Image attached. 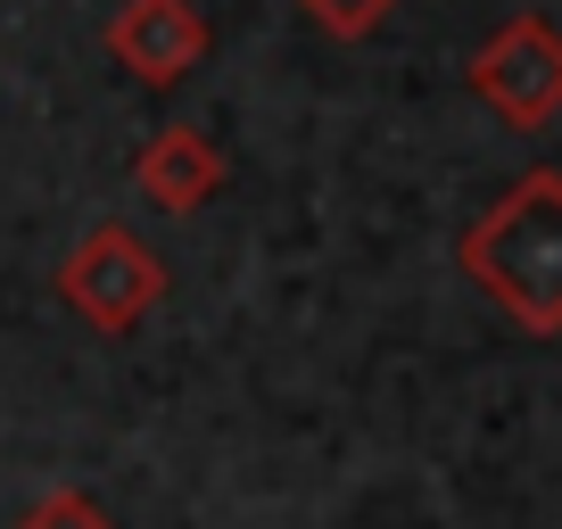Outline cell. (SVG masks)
<instances>
[{
  "instance_id": "5b68a950",
  "label": "cell",
  "mask_w": 562,
  "mask_h": 529,
  "mask_svg": "<svg viewBox=\"0 0 562 529\" xmlns=\"http://www.w3.org/2000/svg\"><path fill=\"white\" fill-rule=\"evenodd\" d=\"M133 191L149 199V207H166V215H199L215 191H224V149H215L199 124H166V133L140 142Z\"/></svg>"
},
{
  "instance_id": "277c9868",
  "label": "cell",
  "mask_w": 562,
  "mask_h": 529,
  "mask_svg": "<svg viewBox=\"0 0 562 529\" xmlns=\"http://www.w3.org/2000/svg\"><path fill=\"white\" fill-rule=\"evenodd\" d=\"M207 50H215V34H207L199 0H124L108 18V58L149 91H175L182 75H199Z\"/></svg>"
},
{
  "instance_id": "3957f363",
  "label": "cell",
  "mask_w": 562,
  "mask_h": 529,
  "mask_svg": "<svg viewBox=\"0 0 562 529\" xmlns=\"http://www.w3.org/2000/svg\"><path fill=\"white\" fill-rule=\"evenodd\" d=\"M463 83H472V100L496 108L513 133H538V124H554V116H562V25L538 18V9L505 18V25H496V34L472 50Z\"/></svg>"
},
{
  "instance_id": "7a4b0ae2",
  "label": "cell",
  "mask_w": 562,
  "mask_h": 529,
  "mask_svg": "<svg viewBox=\"0 0 562 529\" xmlns=\"http://www.w3.org/2000/svg\"><path fill=\"white\" fill-rule=\"evenodd\" d=\"M58 299H67L91 331L124 339V331H140V323L158 315V299H166V257L140 240L133 224L100 215V224H91L83 240L58 257Z\"/></svg>"
},
{
  "instance_id": "6da1fadb",
  "label": "cell",
  "mask_w": 562,
  "mask_h": 529,
  "mask_svg": "<svg viewBox=\"0 0 562 529\" xmlns=\"http://www.w3.org/2000/svg\"><path fill=\"white\" fill-rule=\"evenodd\" d=\"M456 264L529 339H562V175L554 166H529L496 207H480L456 240Z\"/></svg>"
},
{
  "instance_id": "8992f818",
  "label": "cell",
  "mask_w": 562,
  "mask_h": 529,
  "mask_svg": "<svg viewBox=\"0 0 562 529\" xmlns=\"http://www.w3.org/2000/svg\"><path fill=\"white\" fill-rule=\"evenodd\" d=\"M290 9H299L306 25H323L331 42H372L405 0H290Z\"/></svg>"
},
{
  "instance_id": "52a82bcc",
  "label": "cell",
  "mask_w": 562,
  "mask_h": 529,
  "mask_svg": "<svg viewBox=\"0 0 562 529\" xmlns=\"http://www.w3.org/2000/svg\"><path fill=\"white\" fill-rule=\"evenodd\" d=\"M18 529H116V513L100 505L91 488H50L18 513Z\"/></svg>"
}]
</instances>
